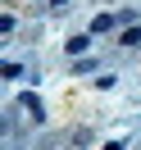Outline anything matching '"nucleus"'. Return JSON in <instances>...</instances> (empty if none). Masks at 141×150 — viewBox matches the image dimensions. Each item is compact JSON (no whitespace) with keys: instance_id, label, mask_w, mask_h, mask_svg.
I'll list each match as a JSON object with an SVG mask.
<instances>
[{"instance_id":"obj_5","label":"nucleus","mask_w":141,"mask_h":150,"mask_svg":"<svg viewBox=\"0 0 141 150\" xmlns=\"http://www.w3.org/2000/svg\"><path fill=\"white\" fill-rule=\"evenodd\" d=\"M50 5H68V0H50Z\"/></svg>"},{"instance_id":"obj_3","label":"nucleus","mask_w":141,"mask_h":150,"mask_svg":"<svg viewBox=\"0 0 141 150\" xmlns=\"http://www.w3.org/2000/svg\"><path fill=\"white\" fill-rule=\"evenodd\" d=\"M86 46H91V37H73V41H68V50H73V55H82Z\"/></svg>"},{"instance_id":"obj_2","label":"nucleus","mask_w":141,"mask_h":150,"mask_svg":"<svg viewBox=\"0 0 141 150\" xmlns=\"http://www.w3.org/2000/svg\"><path fill=\"white\" fill-rule=\"evenodd\" d=\"M118 46H141V28H128V32H123V41H118Z\"/></svg>"},{"instance_id":"obj_4","label":"nucleus","mask_w":141,"mask_h":150,"mask_svg":"<svg viewBox=\"0 0 141 150\" xmlns=\"http://www.w3.org/2000/svg\"><path fill=\"white\" fill-rule=\"evenodd\" d=\"M109 28H114V18H109V14H100V18L91 23V32H109Z\"/></svg>"},{"instance_id":"obj_1","label":"nucleus","mask_w":141,"mask_h":150,"mask_svg":"<svg viewBox=\"0 0 141 150\" xmlns=\"http://www.w3.org/2000/svg\"><path fill=\"white\" fill-rule=\"evenodd\" d=\"M23 109H28L32 118H41V100H37V96H23Z\"/></svg>"}]
</instances>
